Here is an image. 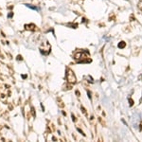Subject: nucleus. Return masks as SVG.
Segmentation results:
<instances>
[{
  "label": "nucleus",
  "instance_id": "nucleus-1",
  "mask_svg": "<svg viewBox=\"0 0 142 142\" xmlns=\"http://www.w3.org/2000/svg\"><path fill=\"white\" fill-rule=\"evenodd\" d=\"M66 79H67L68 83H70V84H76L77 81L76 76H75V74L73 73L72 70L70 69L66 70Z\"/></svg>",
  "mask_w": 142,
  "mask_h": 142
},
{
  "label": "nucleus",
  "instance_id": "nucleus-2",
  "mask_svg": "<svg viewBox=\"0 0 142 142\" xmlns=\"http://www.w3.org/2000/svg\"><path fill=\"white\" fill-rule=\"evenodd\" d=\"M117 47H118V48H124V47H126V43H125L124 41H121V42L118 43V45H117Z\"/></svg>",
  "mask_w": 142,
  "mask_h": 142
},
{
  "label": "nucleus",
  "instance_id": "nucleus-3",
  "mask_svg": "<svg viewBox=\"0 0 142 142\" xmlns=\"http://www.w3.org/2000/svg\"><path fill=\"white\" fill-rule=\"evenodd\" d=\"M25 28L27 29H31V30H34V29H35V25H33V24H30V25H26Z\"/></svg>",
  "mask_w": 142,
  "mask_h": 142
},
{
  "label": "nucleus",
  "instance_id": "nucleus-4",
  "mask_svg": "<svg viewBox=\"0 0 142 142\" xmlns=\"http://www.w3.org/2000/svg\"><path fill=\"white\" fill-rule=\"evenodd\" d=\"M138 7L140 11H142V0H139V2H138Z\"/></svg>",
  "mask_w": 142,
  "mask_h": 142
},
{
  "label": "nucleus",
  "instance_id": "nucleus-5",
  "mask_svg": "<svg viewBox=\"0 0 142 142\" xmlns=\"http://www.w3.org/2000/svg\"><path fill=\"white\" fill-rule=\"evenodd\" d=\"M129 102H130V106H133L134 105V100L131 99V98L129 99Z\"/></svg>",
  "mask_w": 142,
  "mask_h": 142
},
{
  "label": "nucleus",
  "instance_id": "nucleus-6",
  "mask_svg": "<svg viewBox=\"0 0 142 142\" xmlns=\"http://www.w3.org/2000/svg\"><path fill=\"white\" fill-rule=\"evenodd\" d=\"M88 97H89V99H91V96H90V92H89V91H88Z\"/></svg>",
  "mask_w": 142,
  "mask_h": 142
}]
</instances>
